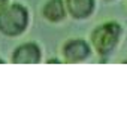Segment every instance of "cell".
Here are the masks:
<instances>
[{"label": "cell", "mask_w": 127, "mask_h": 128, "mask_svg": "<svg viewBox=\"0 0 127 128\" xmlns=\"http://www.w3.org/2000/svg\"><path fill=\"white\" fill-rule=\"evenodd\" d=\"M106 2H114V0H106Z\"/></svg>", "instance_id": "cell-8"}, {"label": "cell", "mask_w": 127, "mask_h": 128, "mask_svg": "<svg viewBox=\"0 0 127 128\" xmlns=\"http://www.w3.org/2000/svg\"><path fill=\"white\" fill-rule=\"evenodd\" d=\"M123 39V26L118 21H105L91 32V46L100 57L112 55Z\"/></svg>", "instance_id": "cell-1"}, {"label": "cell", "mask_w": 127, "mask_h": 128, "mask_svg": "<svg viewBox=\"0 0 127 128\" xmlns=\"http://www.w3.org/2000/svg\"><path fill=\"white\" fill-rule=\"evenodd\" d=\"M67 8L64 0H48L42 9V15L46 21L49 22H61L67 16Z\"/></svg>", "instance_id": "cell-6"}, {"label": "cell", "mask_w": 127, "mask_h": 128, "mask_svg": "<svg viewBox=\"0 0 127 128\" xmlns=\"http://www.w3.org/2000/svg\"><path fill=\"white\" fill-rule=\"evenodd\" d=\"M9 4V0H0V9H3V8H6Z\"/></svg>", "instance_id": "cell-7"}, {"label": "cell", "mask_w": 127, "mask_h": 128, "mask_svg": "<svg viewBox=\"0 0 127 128\" xmlns=\"http://www.w3.org/2000/svg\"><path fill=\"white\" fill-rule=\"evenodd\" d=\"M42 60V51L36 43H23L12 54V63L15 64H37Z\"/></svg>", "instance_id": "cell-4"}, {"label": "cell", "mask_w": 127, "mask_h": 128, "mask_svg": "<svg viewBox=\"0 0 127 128\" xmlns=\"http://www.w3.org/2000/svg\"><path fill=\"white\" fill-rule=\"evenodd\" d=\"M69 15L73 20H87L96 10V0H64Z\"/></svg>", "instance_id": "cell-5"}, {"label": "cell", "mask_w": 127, "mask_h": 128, "mask_svg": "<svg viewBox=\"0 0 127 128\" xmlns=\"http://www.w3.org/2000/svg\"><path fill=\"white\" fill-rule=\"evenodd\" d=\"M123 63H127V60H124V61H123Z\"/></svg>", "instance_id": "cell-9"}, {"label": "cell", "mask_w": 127, "mask_h": 128, "mask_svg": "<svg viewBox=\"0 0 127 128\" xmlns=\"http://www.w3.org/2000/svg\"><path fill=\"white\" fill-rule=\"evenodd\" d=\"M91 43H88L84 39H69L63 45V58L66 63L76 64L87 61L91 57L93 52Z\"/></svg>", "instance_id": "cell-3"}, {"label": "cell", "mask_w": 127, "mask_h": 128, "mask_svg": "<svg viewBox=\"0 0 127 128\" xmlns=\"http://www.w3.org/2000/svg\"><path fill=\"white\" fill-rule=\"evenodd\" d=\"M30 21V15L26 6L20 3L8 4L0 9V33L9 37L20 36L26 32Z\"/></svg>", "instance_id": "cell-2"}]
</instances>
